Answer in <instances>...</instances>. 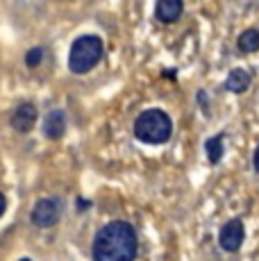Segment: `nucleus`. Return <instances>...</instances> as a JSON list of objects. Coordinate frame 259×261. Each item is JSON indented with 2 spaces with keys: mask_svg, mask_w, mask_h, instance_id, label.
<instances>
[{
  "mask_svg": "<svg viewBox=\"0 0 259 261\" xmlns=\"http://www.w3.org/2000/svg\"><path fill=\"white\" fill-rule=\"evenodd\" d=\"M64 132H66V114L62 109H53L43 120V137L50 139V141H57V139L64 137Z\"/></svg>",
  "mask_w": 259,
  "mask_h": 261,
  "instance_id": "7",
  "label": "nucleus"
},
{
  "mask_svg": "<svg viewBox=\"0 0 259 261\" xmlns=\"http://www.w3.org/2000/svg\"><path fill=\"white\" fill-rule=\"evenodd\" d=\"M62 212H64L62 198H41L32 207V212H30V220H32L34 227L48 229V227H53V225L59 223Z\"/></svg>",
  "mask_w": 259,
  "mask_h": 261,
  "instance_id": "4",
  "label": "nucleus"
},
{
  "mask_svg": "<svg viewBox=\"0 0 259 261\" xmlns=\"http://www.w3.org/2000/svg\"><path fill=\"white\" fill-rule=\"evenodd\" d=\"M205 152H207L209 164H218V162H221V159H223V152H225V148H223V134H216V137L207 139Z\"/></svg>",
  "mask_w": 259,
  "mask_h": 261,
  "instance_id": "11",
  "label": "nucleus"
},
{
  "mask_svg": "<svg viewBox=\"0 0 259 261\" xmlns=\"http://www.w3.org/2000/svg\"><path fill=\"white\" fill-rule=\"evenodd\" d=\"M5 212H7V198H5V193H0V218Z\"/></svg>",
  "mask_w": 259,
  "mask_h": 261,
  "instance_id": "13",
  "label": "nucleus"
},
{
  "mask_svg": "<svg viewBox=\"0 0 259 261\" xmlns=\"http://www.w3.org/2000/svg\"><path fill=\"white\" fill-rule=\"evenodd\" d=\"M252 164H255V170L259 173V145H257V150H255V157H252Z\"/></svg>",
  "mask_w": 259,
  "mask_h": 261,
  "instance_id": "14",
  "label": "nucleus"
},
{
  "mask_svg": "<svg viewBox=\"0 0 259 261\" xmlns=\"http://www.w3.org/2000/svg\"><path fill=\"white\" fill-rule=\"evenodd\" d=\"M41 62H43V50H41V48L28 50V55H25V66H28V68H37Z\"/></svg>",
  "mask_w": 259,
  "mask_h": 261,
  "instance_id": "12",
  "label": "nucleus"
},
{
  "mask_svg": "<svg viewBox=\"0 0 259 261\" xmlns=\"http://www.w3.org/2000/svg\"><path fill=\"white\" fill-rule=\"evenodd\" d=\"M21 261H30V259H21Z\"/></svg>",
  "mask_w": 259,
  "mask_h": 261,
  "instance_id": "15",
  "label": "nucleus"
},
{
  "mask_svg": "<svg viewBox=\"0 0 259 261\" xmlns=\"http://www.w3.org/2000/svg\"><path fill=\"white\" fill-rule=\"evenodd\" d=\"M37 116H39V112H37V107H34L32 102H21L12 112L9 123H12V127L16 129V132L28 134V132H32V127L37 125Z\"/></svg>",
  "mask_w": 259,
  "mask_h": 261,
  "instance_id": "6",
  "label": "nucleus"
},
{
  "mask_svg": "<svg viewBox=\"0 0 259 261\" xmlns=\"http://www.w3.org/2000/svg\"><path fill=\"white\" fill-rule=\"evenodd\" d=\"M250 82H252L250 71H246V68H232L230 75H227V80H225V89L239 95V93H246L248 91Z\"/></svg>",
  "mask_w": 259,
  "mask_h": 261,
  "instance_id": "9",
  "label": "nucleus"
},
{
  "mask_svg": "<svg viewBox=\"0 0 259 261\" xmlns=\"http://www.w3.org/2000/svg\"><path fill=\"white\" fill-rule=\"evenodd\" d=\"M237 48L241 50V53H257L259 50V30L255 28H250V30H246V32L239 37V41H237Z\"/></svg>",
  "mask_w": 259,
  "mask_h": 261,
  "instance_id": "10",
  "label": "nucleus"
},
{
  "mask_svg": "<svg viewBox=\"0 0 259 261\" xmlns=\"http://www.w3.org/2000/svg\"><path fill=\"white\" fill-rule=\"evenodd\" d=\"M171 134H173V120L162 109H146L134 120V137L141 143L162 145L171 139Z\"/></svg>",
  "mask_w": 259,
  "mask_h": 261,
  "instance_id": "2",
  "label": "nucleus"
},
{
  "mask_svg": "<svg viewBox=\"0 0 259 261\" xmlns=\"http://www.w3.org/2000/svg\"><path fill=\"white\" fill-rule=\"evenodd\" d=\"M243 237H246L243 220L232 218V220H227L221 227V232H218V245H221V250H225V252H237L243 243Z\"/></svg>",
  "mask_w": 259,
  "mask_h": 261,
  "instance_id": "5",
  "label": "nucleus"
},
{
  "mask_svg": "<svg viewBox=\"0 0 259 261\" xmlns=\"http://www.w3.org/2000/svg\"><path fill=\"white\" fill-rule=\"evenodd\" d=\"M137 252V229L125 220H112L100 227L91 245L93 261H134Z\"/></svg>",
  "mask_w": 259,
  "mask_h": 261,
  "instance_id": "1",
  "label": "nucleus"
},
{
  "mask_svg": "<svg viewBox=\"0 0 259 261\" xmlns=\"http://www.w3.org/2000/svg\"><path fill=\"white\" fill-rule=\"evenodd\" d=\"M182 12H184V5L180 0H159L155 5V16L162 23H175L182 16Z\"/></svg>",
  "mask_w": 259,
  "mask_h": 261,
  "instance_id": "8",
  "label": "nucleus"
},
{
  "mask_svg": "<svg viewBox=\"0 0 259 261\" xmlns=\"http://www.w3.org/2000/svg\"><path fill=\"white\" fill-rule=\"evenodd\" d=\"M105 55V43L96 34H82L73 41L71 50H68V68L75 75H84L91 68L100 64Z\"/></svg>",
  "mask_w": 259,
  "mask_h": 261,
  "instance_id": "3",
  "label": "nucleus"
}]
</instances>
